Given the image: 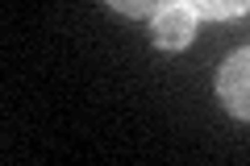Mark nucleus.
<instances>
[{
    "label": "nucleus",
    "mask_w": 250,
    "mask_h": 166,
    "mask_svg": "<svg viewBox=\"0 0 250 166\" xmlns=\"http://www.w3.org/2000/svg\"><path fill=\"white\" fill-rule=\"evenodd\" d=\"M196 17L208 21H233V17H246L250 13V0H184Z\"/></svg>",
    "instance_id": "7ed1b4c3"
},
{
    "label": "nucleus",
    "mask_w": 250,
    "mask_h": 166,
    "mask_svg": "<svg viewBox=\"0 0 250 166\" xmlns=\"http://www.w3.org/2000/svg\"><path fill=\"white\" fill-rule=\"evenodd\" d=\"M196 21H200L196 13L184 0H175V4H167V9H159L150 17V42L163 46V50H184L196 37Z\"/></svg>",
    "instance_id": "f03ea898"
},
{
    "label": "nucleus",
    "mask_w": 250,
    "mask_h": 166,
    "mask_svg": "<svg viewBox=\"0 0 250 166\" xmlns=\"http://www.w3.org/2000/svg\"><path fill=\"white\" fill-rule=\"evenodd\" d=\"M108 9H117L121 17H138V21H150L159 9H167V4H175V0H104Z\"/></svg>",
    "instance_id": "20e7f679"
},
{
    "label": "nucleus",
    "mask_w": 250,
    "mask_h": 166,
    "mask_svg": "<svg viewBox=\"0 0 250 166\" xmlns=\"http://www.w3.org/2000/svg\"><path fill=\"white\" fill-rule=\"evenodd\" d=\"M217 100L238 121H250V46L233 50L221 62V71H217Z\"/></svg>",
    "instance_id": "f257e3e1"
}]
</instances>
